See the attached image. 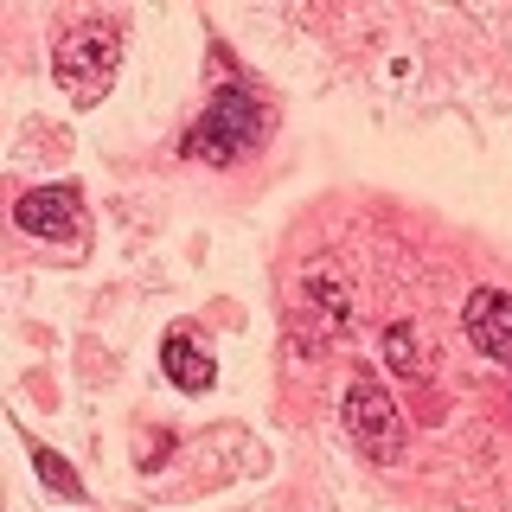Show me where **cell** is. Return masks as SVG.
Listing matches in <instances>:
<instances>
[{"mask_svg":"<svg viewBox=\"0 0 512 512\" xmlns=\"http://www.w3.org/2000/svg\"><path fill=\"white\" fill-rule=\"evenodd\" d=\"M263 128H269L263 103H256L244 84H224V90L205 96V109H199V122L186 128L180 154H186V160H205V167H237V160L256 154Z\"/></svg>","mask_w":512,"mask_h":512,"instance_id":"1","label":"cell"},{"mask_svg":"<svg viewBox=\"0 0 512 512\" xmlns=\"http://www.w3.org/2000/svg\"><path fill=\"white\" fill-rule=\"evenodd\" d=\"M122 64V32L116 26H77L71 39L52 52V77L71 103H103Z\"/></svg>","mask_w":512,"mask_h":512,"instance_id":"2","label":"cell"},{"mask_svg":"<svg viewBox=\"0 0 512 512\" xmlns=\"http://www.w3.org/2000/svg\"><path fill=\"white\" fill-rule=\"evenodd\" d=\"M340 410H346V436L359 442V455H372V461L404 455V410L391 404V391H384L378 378H359Z\"/></svg>","mask_w":512,"mask_h":512,"instance_id":"3","label":"cell"},{"mask_svg":"<svg viewBox=\"0 0 512 512\" xmlns=\"http://www.w3.org/2000/svg\"><path fill=\"white\" fill-rule=\"evenodd\" d=\"M13 224L26 237H45V244H71L84 250V192L77 186H32L13 205Z\"/></svg>","mask_w":512,"mask_h":512,"instance_id":"4","label":"cell"},{"mask_svg":"<svg viewBox=\"0 0 512 512\" xmlns=\"http://www.w3.org/2000/svg\"><path fill=\"white\" fill-rule=\"evenodd\" d=\"M461 320H468V340L487 352L493 365H512V295L506 288H474Z\"/></svg>","mask_w":512,"mask_h":512,"instance_id":"5","label":"cell"},{"mask_svg":"<svg viewBox=\"0 0 512 512\" xmlns=\"http://www.w3.org/2000/svg\"><path fill=\"white\" fill-rule=\"evenodd\" d=\"M160 372L180 384L186 397H205V391L218 384V365L205 359V346L186 340V333H167V346H160Z\"/></svg>","mask_w":512,"mask_h":512,"instance_id":"6","label":"cell"},{"mask_svg":"<svg viewBox=\"0 0 512 512\" xmlns=\"http://www.w3.org/2000/svg\"><path fill=\"white\" fill-rule=\"evenodd\" d=\"M384 359H391V372H404V378H429L423 333H416L410 320H391V327H384Z\"/></svg>","mask_w":512,"mask_h":512,"instance_id":"7","label":"cell"},{"mask_svg":"<svg viewBox=\"0 0 512 512\" xmlns=\"http://www.w3.org/2000/svg\"><path fill=\"white\" fill-rule=\"evenodd\" d=\"M32 461H39V480L58 493V500H84V480L71 474V461H64V455H52V448H32Z\"/></svg>","mask_w":512,"mask_h":512,"instance_id":"8","label":"cell"}]
</instances>
